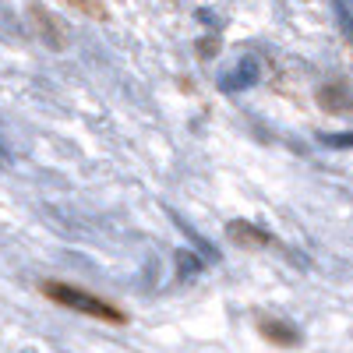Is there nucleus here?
<instances>
[{"label": "nucleus", "mask_w": 353, "mask_h": 353, "mask_svg": "<svg viewBox=\"0 0 353 353\" xmlns=\"http://www.w3.org/2000/svg\"><path fill=\"white\" fill-rule=\"evenodd\" d=\"M43 290H46V297H50V301L64 304V307H71V311H81V314H88V318L113 321V325H121V321H124V311L110 307L106 301L92 297V293H85V290H78V286H68V283H46Z\"/></svg>", "instance_id": "nucleus-1"}, {"label": "nucleus", "mask_w": 353, "mask_h": 353, "mask_svg": "<svg viewBox=\"0 0 353 353\" xmlns=\"http://www.w3.org/2000/svg\"><path fill=\"white\" fill-rule=\"evenodd\" d=\"M233 78H223V88L226 92H233V88H244V85H251L254 81V61H244V64H237L230 71Z\"/></svg>", "instance_id": "nucleus-2"}, {"label": "nucleus", "mask_w": 353, "mask_h": 353, "mask_svg": "<svg viewBox=\"0 0 353 353\" xmlns=\"http://www.w3.org/2000/svg\"><path fill=\"white\" fill-rule=\"evenodd\" d=\"M230 237H241V241H254V244H272L265 233H254L248 223H230Z\"/></svg>", "instance_id": "nucleus-3"}, {"label": "nucleus", "mask_w": 353, "mask_h": 353, "mask_svg": "<svg viewBox=\"0 0 353 353\" xmlns=\"http://www.w3.org/2000/svg\"><path fill=\"white\" fill-rule=\"evenodd\" d=\"M64 4H71V8H78L85 14H92V18H106V8L99 4V0H64Z\"/></svg>", "instance_id": "nucleus-4"}]
</instances>
